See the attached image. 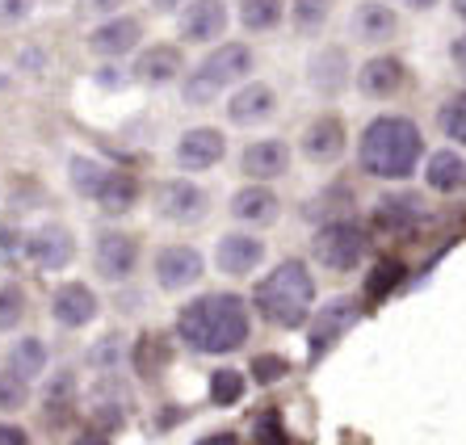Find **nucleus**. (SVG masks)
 <instances>
[{
    "mask_svg": "<svg viewBox=\"0 0 466 445\" xmlns=\"http://www.w3.org/2000/svg\"><path fill=\"white\" fill-rule=\"evenodd\" d=\"M303 152L311 156L315 164H337L340 152H345V122L324 114V118H315L303 135Z\"/></svg>",
    "mask_w": 466,
    "mask_h": 445,
    "instance_id": "nucleus-17",
    "label": "nucleus"
},
{
    "mask_svg": "<svg viewBox=\"0 0 466 445\" xmlns=\"http://www.w3.org/2000/svg\"><path fill=\"white\" fill-rule=\"evenodd\" d=\"M118 358H122V340H118V337H106L97 349H93V353H88V361H93L97 369L118 366Z\"/></svg>",
    "mask_w": 466,
    "mask_h": 445,
    "instance_id": "nucleus-39",
    "label": "nucleus"
},
{
    "mask_svg": "<svg viewBox=\"0 0 466 445\" xmlns=\"http://www.w3.org/2000/svg\"><path fill=\"white\" fill-rule=\"evenodd\" d=\"M395 13L387 9V5H379V0H366V5H358L353 9V34H358L361 43H387L390 34H395Z\"/></svg>",
    "mask_w": 466,
    "mask_h": 445,
    "instance_id": "nucleus-23",
    "label": "nucleus"
},
{
    "mask_svg": "<svg viewBox=\"0 0 466 445\" xmlns=\"http://www.w3.org/2000/svg\"><path fill=\"white\" fill-rule=\"evenodd\" d=\"M278 109V97H273L269 85H244L236 93V97L228 101V118L236 122V126H257V122H265Z\"/></svg>",
    "mask_w": 466,
    "mask_h": 445,
    "instance_id": "nucleus-20",
    "label": "nucleus"
},
{
    "mask_svg": "<svg viewBox=\"0 0 466 445\" xmlns=\"http://www.w3.org/2000/svg\"><path fill=\"white\" fill-rule=\"evenodd\" d=\"M46 403H51V416H59V412H67V408H72V374H59V379L51 382Z\"/></svg>",
    "mask_w": 466,
    "mask_h": 445,
    "instance_id": "nucleus-38",
    "label": "nucleus"
},
{
    "mask_svg": "<svg viewBox=\"0 0 466 445\" xmlns=\"http://www.w3.org/2000/svg\"><path fill=\"white\" fill-rule=\"evenodd\" d=\"M231 215H236L239 223L265 228V223H273V218L282 215V202H278V194L265 189V185H248V189H239V194L231 197Z\"/></svg>",
    "mask_w": 466,
    "mask_h": 445,
    "instance_id": "nucleus-21",
    "label": "nucleus"
},
{
    "mask_svg": "<svg viewBox=\"0 0 466 445\" xmlns=\"http://www.w3.org/2000/svg\"><path fill=\"white\" fill-rule=\"evenodd\" d=\"M370 218L387 236H403V231H412L424 223V202L416 194H387V197H379V207H374Z\"/></svg>",
    "mask_w": 466,
    "mask_h": 445,
    "instance_id": "nucleus-13",
    "label": "nucleus"
},
{
    "mask_svg": "<svg viewBox=\"0 0 466 445\" xmlns=\"http://www.w3.org/2000/svg\"><path fill=\"white\" fill-rule=\"evenodd\" d=\"M210 399H215L218 408L244 399V374H236V369H215V374H210Z\"/></svg>",
    "mask_w": 466,
    "mask_h": 445,
    "instance_id": "nucleus-33",
    "label": "nucleus"
},
{
    "mask_svg": "<svg viewBox=\"0 0 466 445\" xmlns=\"http://www.w3.org/2000/svg\"><path fill=\"white\" fill-rule=\"evenodd\" d=\"M156 210L173 223H198L207 215V194L194 181H164L156 194Z\"/></svg>",
    "mask_w": 466,
    "mask_h": 445,
    "instance_id": "nucleus-11",
    "label": "nucleus"
},
{
    "mask_svg": "<svg viewBox=\"0 0 466 445\" xmlns=\"http://www.w3.org/2000/svg\"><path fill=\"white\" fill-rule=\"evenodd\" d=\"M25 315V294L22 286H0V332H13Z\"/></svg>",
    "mask_w": 466,
    "mask_h": 445,
    "instance_id": "nucleus-35",
    "label": "nucleus"
},
{
    "mask_svg": "<svg viewBox=\"0 0 466 445\" xmlns=\"http://www.w3.org/2000/svg\"><path fill=\"white\" fill-rule=\"evenodd\" d=\"M93 261H97L101 278H109V282H127L130 273H135V265H139V244H135L127 231H106V236H97Z\"/></svg>",
    "mask_w": 466,
    "mask_h": 445,
    "instance_id": "nucleus-7",
    "label": "nucleus"
},
{
    "mask_svg": "<svg viewBox=\"0 0 466 445\" xmlns=\"http://www.w3.org/2000/svg\"><path fill=\"white\" fill-rule=\"evenodd\" d=\"M239 22L252 34L273 30L282 22V0H239Z\"/></svg>",
    "mask_w": 466,
    "mask_h": 445,
    "instance_id": "nucleus-29",
    "label": "nucleus"
},
{
    "mask_svg": "<svg viewBox=\"0 0 466 445\" xmlns=\"http://www.w3.org/2000/svg\"><path fill=\"white\" fill-rule=\"evenodd\" d=\"M135 76L143 85H168V80L181 76V51L168 43H156L139 55V64H135Z\"/></svg>",
    "mask_w": 466,
    "mask_h": 445,
    "instance_id": "nucleus-22",
    "label": "nucleus"
},
{
    "mask_svg": "<svg viewBox=\"0 0 466 445\" xmlns=\"http://www.w3.org/2000/svg\"><path fill=\"white\" fill-rule=\"evenodd\" d=\"M228 152V139L215 131V126H194V131H185L181 143H177V164H181L185 173H207L223 160Z\"/></svg>",
    "mask_w": 466,
    "mask_h": 445,
    "instance_id": "nucleus-8",
    "label": "nucleus"
},
{
    "mask_svg": "<svg viewBox=\"0 0 466 445\" xmlns=\"http://www.w3.org/2000/svg\"><path fill=\"white\" fill-rule=\"evenodd\" d=\"M450 55H454V67H458V72H462V76H466V34H462V38H458V43H454V51H450Z\"/></svg>",
    "mask_w": 466,
    "mask_h": 445,
    "instance_id": "nucleus-43",
    "label": "nucleus"
},
{
    "mask_svg": "<svg viewBox=\"0 0 466 445\" xmlns=\"http://www.w3.org/2000/svg\"><path fill=\"white\" fill-rule=\"evenodd\" d=\"M164 366H168V340L160 332L139 337V345H135V369H139L143 379H156Z\"/></svg>",
    "mask_w": 466,
    "mask_h": 445,
    "instance_id": "nucleus-28",
    "label": "nucleus"
},
{
    "mask_svg": "<svg viewBox=\"0 0 466 445\" xmlns=\"http://www.w3.org/2000/svg\"><path fill=\"white\" fill-rule=\"evenodd\" d=\"M135 197H139V181L130 173H114V168H109L93 202H97L106 215H127V210L135 207Z\"/></svg>",
    "mask_w": 466,
    "mask_h": 445,
    "instance_id": "nucleus-24",
    "label": "nucleus"
},
{
    "mask_svg": "<svg viewBox=\"0 0 466 445\" xmlns=\"http://www.w3.org/2000/svg\"><path fill=\"white\" fill-rule=\"evenodd\" d=\"M400 282H403V265L400 261H379V269L366 278V298H374V303H379V298H387V294L395 290Z\"/></svg>",
    "mask_w": 466,
    "mask_h": 445,
    "instance_id": "nucleus-32",
    "label": "nucleus"
},
{
    "mask_svg": "<svg viewBox=\"0 0 466 445\" xmlns=\"http://www.w3.org/2000/svg\"><path fill=\"white\" fill-rule=\"evenodd\" d=\"M424 177H429V185H433L437 194H450V189H458V185L466 181V164L458 160L454 152H433Z\"/></svg>",
    "mask_w": 466,
    "mask_h": 445,
    "instance_id": "nucleus-26",
    "label": "nucleus"
},
{
    "mask_svg": "<svg viewBox=\"0 0 466 445\" xmlns=\"http://www.w3.org/2000/svg\"><path fill=\"white\" fill-rule=\"evenodd\" d=\"M228 30V5L223 0H189L181 13V38L185 43H215Z\"/></svg>",
    "mask_w": 466,
    "mask_h": 445,
    "instance_id": "nucleus-12",
    "label": "nucleus"
},
{
    "mask_svg": "<svg viewBox=\"0 0 466 445\" xmlns=\"http://www.w3.org/2000/svg\"><path fill=\"white\" fill-rule=\"evenodd\" d=\"M139 34H143V25L135 17H109L106 25H97V30L88 34V46L97 55H106V59H118V55L135 51Z\"/></svg>",
    "mask_w": 466,
    "mask_h": 445,
    "instance_id": "nucleus-19",
    "label": "nucleus"
},
{
    "mask_svg": "<svg viewBox=\"0 0 466 445\" xmlns=\"http://www.w3.org/2000/svg\"><path fill=\"white\" fill-rule=\"evenodd\" d=\"M202 252L189 248V244H168V248L156 252V282L164 290H185V286H194L202 278Z\"/></svg>",
    "mask_w": 466,
    "mask_h": 445,
    "instance_id": "nucleus-6",
    "label": "nucleus"
},
{
    "mask_svg": "<svg viewBox=\"0 0 466 445\" xmlns=\"http://www.w3.org/2000/svg\"><path fill=\"white\" fill-rule=\"evenodd\" d=\"M198 445H239V441H236V433H210V437H202Z\"/></svg>",
    "mask_w": 466,
    "mask_h": 445,
    "instance_id": "nucleus-44",
    "label": "nucleus"
},
{
    "mask_svg": "<svg viewBox=\"0 0 466 445\" xmlns=\"http://www.w3.org/2000/svg\"><path fill=\"white\" fill-rule=\"evenodd\" d=\"M106 164H97V160H88V156H76L72 160V185H76L85 197H97V189H101V181H106Z\"/></svg>",
    "mask_w": 466,
    "mask_h": 445,
    "instance_id": "nucleus-31",
    "label": "nucleus"
},
{
    "mask_svg": "<svg viewBox=\"0 0 466 445\" xmlns=\"http://www.w3.org/2000/svg\"><path fill=\"white\" fill-rule=\"evenodd\" d=\"M215 261H218V269L223 273L244 278V273H252L260 261H265V244H260L257 236H248V231H231V236L218 239Z\"/></svg>",
    "mask_w": 466,
    "mask_h": 445,
    "instance_id": "nucleus-14",
    "label": "nucleus"
},
{
    "mask_svg": "<svg viewBox=\"0 0 466 445\" xmlns=\"http://www.w3.org/2000/svg\"><path fill=\"white\" fill-rule=\"evenodd\" d=\"M51 315L59 319L64 328H85L93 324V315H97V294L88 290L85 282H67L55 290L51 298Z\"/></svg>",
    "mask_w": 466,
    "mask_h": 445,
    "instance_id": "nucleus-16",
    "label": "nucleus"
},
{
    "mask_svg": "<svg viewBox=\"0 0 466 445\" xmlns=\"http://www.w3.org/2000/svg\"><path fill=\"white\" fill-rule=\"evenodd\" d=\"M257 311L278 328H299L315 307V278L303 261H282L252 294Z\"/></svg>",
    "mask_w": 466,
    "mask_h": 445,
    "instance_id": "nucleus-3",
    "label": "nucleus"
},
{
    "mask_svg": "<svg viewBox=\"0 0 466 445\" xmlns=\"http://www.w3.org/2000/svg\"><path fill=\"white\" fill-rule=\"evenodd\" d=\"M239 168H244L252 181H273V177H282L286 168H290V147H286L282 139H257L244 147Z\"/></svg>",
    "mask_w": 466,
    "mask_h": 445,
    "instance_id": "nucleus-15",
    "label": "nucleus"
},
{
    "mask_svg": "<svg viewBox=\"0 0 466 445\" xmlns=\"http://www.w3.org/2000/svg\"><path fill=\"white\" fill-rule=\"evenodd\" d=\"M0 445H30V437L17 424H0Z\"/></svg>",
    "mask_w": 466,
    "mask_h": 445,
    "instance_id": "nucleus-41",
    "label": "nucleus"
},
{
    "mask_svg": "<svg viewBox=\"0 0 466 445\" xmlns=\"http://www.w3.org/2000/svg\"><path fill=\"white\" fill-rule=\"evenodd\" d=\"M286 374H290V366H286L282 358H257L252 361V379H257L260 387H269V382L286 379Z\"/></svg>",
    "mask_w": 466,
    "mask_h": 445,
    "instance_id": "nucleus-37",
    "label": "nucleus"
},
{
    "mask_svg": "<svg viewBox=\"0 0 466 445\" xmlns=\"http://www.w3.org/2000/svg\"><path fill=\"white\" fill-rule=\"evenodd\" d=\"M400 5H408V9H433L437 0H400Z\"/></svg>",
    "mask_w": 466,
    "mask_h": 445,
    "instance_id": "nucleus-46",
    "label": "nucleus"
},
{
    "mask_svg": "<svg viewBox=\"0 0 466 445\" xmlns=\"http://www.w3.org/2000/svg\"><path fill=\"white\" fill-rule=\"evenodd\" d=\"M403 80H408V72H403V64L395 59V55L366 59V67L358 72V88L366 93V97H395V93L403 88Z\"/></svg>",
    "mask_w": 466,
    "mask_h": 445,
    "instance_id": "nucleus-18",
    "label": "nucleus"
},
{
    "mask_svg": "<svg viewBox=\"0 0 466 445\" xmlns=\"http://www.w3.org/2000/svg\"><path fill=\"white\" fill-rule=\"evenodd\" d=\"M328 9H332V0H294V30L315 34L328 22Z\"/></svg>",
    "mask_w": 466,
    "mask_h": 445,
    "instance_id": "nucleus-34",
    "label": "nucleus"
},
{
    "mask_svg": "<svg viewBox=\"0 0 466 445\" xmlns=\"http://www.w3.org/2000/svg\"><path fill=\"white\" fill-rule=\"evenodd\" d=\"M72 445H114V441H109L106 433H97V429H93V433H80Z\"/></svg>",
    "mask_w": 466,
    "mask_h": 445,
    "instance_id": "nucleus-42",
    "label": "nucleus"
},
{
    "mask_svg": "<svg viewBox=\"0 0 466 445\" xmlns=\"http://www.w3.org/2000/svg\"><path fill=\"white\" fill-rule=\"evenodd\" d=\"M441 131L450 135V139L466 143V88L441 106Z\"/></svg>",
    "mask_w": 466,
    "mask_h": 445,
    "instance_id": "nucleus-36",
    "label": "nucleus"
},
{
    "mask_svg": "<svg viewBox=\"0 0 466 445\" xmlns=\"http://www.w3.org/2000/svg\"><path fill=\"white\" fill-rule=\"evenodd\" d=\"M30 5L34 0H0V17H5V22H17V17L30 13Z\"/></svg>",
    "mask_w": 466,
    "mask_h": 445,
    "instance_id": "nucleus-40",
    "label": "nucleus"
},
{
    "mask_svg": "<svg viewBox=\"0 0 466 445\" xmlns=\"http://www.w3.org/2000/svg\"><path fill=\"white\" fill-rule=\"evenodd\" d=\"M177 0H156V9H173Z\"/></svg>",
    "mask_w": 466,
    "mask_h": 445,
    "instance_id": "nucleus-47",
    "label": "nucleus"
},
{
    "mask_svg": "<svg viewBox=\"0 0 466 445\" xmlns=\"http://www.w3.org/2000/svg\"><path fill=\"white\" fill-rule=\"evenodd\" d=\"M118 5H122V0H88V9H93V13H114Z\"/></svg>",
    "mask_w": 466,
    "mask_h": 445,
    "instance_id": "nucleus-45",
    "label": "nucleus"
},
{
    "mask_svg": "<svg viewBox=\"0 0 466 445\" xmlns=\"http://www.w3.org/2000/svg\"><path fill=\"white\" fill-rule=\"evenodd\" d=\"M25 252H30V261L38 269H64L76 257V239H72L67 228H59V223H46V228H38L25 239Z\"/></svg>",
    "mask_w": 466,
    "mask_h": 445,
    "instance_id": "nucleus-10",
    "label": "nucleus"
},
{
    "mask_svg": "<svg viewBox=\"0 0 466 445\" xmlns=\"http://www.w3.org/2000/svg\"><path fill=\"white\" fill-rule=\"evenodd\" d=\"M248 307L239 294H202L194 303H185L177 315V337L194 353H210V358L236 353L248 340Z\"/></svg>",
    "mask_w": 466,
    "mask_h": 445,
    "instance_id": "nucleus-1",
    "label": "nucleus"
},
{
    "mask_svg": "<svg viewBox=\"0 0 466 445\" xmlns=\"http://www.w3.org/2000/svg\"><path fill=\"white\" fill-rule=\"evenodd\" d=\"M424 156V139L420 126L412 118H400V114H382L361 131L358 143V160L370 177L379 181H403V177L416 173V164Z\"/></svg>",
    "mask_w": 466,
    "mask_h": 445,
    "instance_id": "nucleus-2",
    "label": "nucleus"
},
{
    "mask_svg": "<svg viewBox=\"0 0 466 445\" xmlns=\"http://www.w3.org/2000/svg\"><path fill=\"white\" fill-rule=\"evenodd\" d=\"M30 399V379H22L13 366L0 369V412H17Z\"/></svg>",
    "mask_w": 466,
    "mask_h": 445,
    "instance_id": "nucleus-30",
    "label": "nucleus"
},
{
    "mask_svg": "<svg viewBox=\"0 0 466 445\" xmlns=\"http://www.w3.org/2000/svg\"><path fill=\"white\" fill-rule=\"evenodd\" d=\"M349 80V59L340 46H328V51L315 55V64H311V85L324 93V97H332V93H340Z\"/></svg>",
    "mask_w": 466,
    "mask_h": 445,
    "instance_id": "nucleus-25",
    "label": "nucleus"
},
{
    "mask_svg": "<svg viewBox=\"0 0 466 445\" xmlns=\"http://www.w3.org/2000/svg\"><path fill=\"white\" fill-rule=\"evenodd\" d=\"M252 72V51L244 43H223L218 51H210L202 64H198V72H189V80H185V101L189 106H207V101H215L223 88H231L236 80H244Z\"/></svg>",
    "mask_w": 466,
    "mask_h": 445,
    "instance_id": "nucleus-4",
    "label": "nucleus"
},
{
    "mask_svg": "<svg viewBox=\"0 0 466 445\" xmlns=\"http://www.w3.org/2000/svg\"><path fill=\"white\" fill-rule=\"evenodd\" d=\"M454 9H458V13H462V17H466V0H454Z\"/></svg>",
    "mask_w": 466,
    "mask_h": 445,
    "instance_id": "nucleus-48",
    "label": "nucleus"
},
{
    "mask_svg": "<svg viewBox=\"0 0 466 445\" xmlns=\"http://www.w3.org/2000/svg\"><path fill=\"white\" fill-rule=\"evenodd\" d=\"M358 315H361V307L353 298H332L311 324V358H324V349L337 345L349 328L358 324Z\"/></svg>",
    "mask_w": 466,
    "mask_h": 445,
    "instance_id": "nucleus-9",
    "label": "nucleus"
},
{
    "mask_svg": "<svg viewBox=\"0 0 466 445\" xmlns=\"http://www.w3.org/2000/svg\"><path fill=\"white\" fill-rule=\"evenodd\" d=\"M9 366L22 374V379H38L46 369V345L38 337H22L9 349Z\"/></svg>",
    "mask_w": 466,
    "mask_h": 445,
    "instance_id": "nucleus-27",
    "label": "nucleus"
},
{
    "mask_svg": "<svg viewBox=\"0 0 466 445\" xmlns=\"http://www.w3.org/2000/svg\"><path fill=\"white\" fill-rule=\"evenodd\" d=\"M311 252H315V261L324 265V269H337V273L358 269L361 257H366V228L353 223V218L324 223V228L315 231V239H311Z\"/></svg>",
    "mask_w": 466,
    "mask_h": 445,
    "instance_id": "nucleus-5",
    "label": "nucleus"
}]
</instances>
